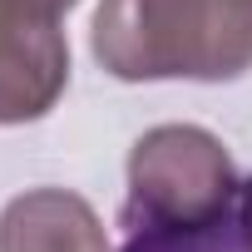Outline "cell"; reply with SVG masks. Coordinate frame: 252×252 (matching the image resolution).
<instances>
[{"label": "cell", "instance_id": "obj_1", "mask_svg": "<svg viewBox=\"0 0 252 252\" xmlns=\"http://www.w3.org/2000/svg\"><path fill=\"white\" fill-rule=\"evenodd\" d=\"M89 50L124 84H222L252 69V0H99Z\"/></svg>", "mask_w": 252, "mask_h": 252}, {"label": "cell", "instance_id": "obj_3", "mask_svg": "<svg viewBox=\"0 0 252 252\" xmlns=\"http://www.w3.org/2000/svg\"><path fill=\"white\" fill-rule=\"evenodd\" d=\"M69 84V40L50 0H0V124L45 119Z\"/></svg>", "mask_w": 252, "mask_h": 252}, {"label": "cell", "instance_id": "obj_4", "mask_svg": "<svg viewBox=\"0 0 252 252\" xmlns=\"http://www.w3.org/2000/svg\"><path fill=\"white\" fill-rule=\"evenodd\" d=\"M0 252H109V232L79 193L30 188L0 213Z\"/></svg>", "mask_w": 252, "mask_h": 252}, {"label": "cell", "instance_id": "obj_2", "mask_svg": "<svg viewBox=\"0 0 252 252\" xmlns=\"http://www.w3.org/2000/svg\"><path fill=\"white\" fill-rule=\"evenodd\" d=\"M237 168L218 134L198 124H158L129 154V198L124 232L154 222H198L232 203Z\"/></svg>", "mask_w": 252, "mask_h": 252}, {"label": "cell", "instance_id": "obj_6", "mask_svg": "<svg viewBox=\"0 0 252 252\" xmlns=\"http://www.w3.org/2000/svg\"><path fill=\"white\" fill-rule=\"evenodd\" d=\"M50 5H55V10L64 15V10H74V5H79V0H50Z\"/></svg>", "mask_w": 252, "mask_h": 252}, {"label": "cell", "instance_id": "obj_5", "mask_svg": "<svg viewBox=\"0 0 252 252\" xmlns=\"http://www.w3.org/2000/svg\"><path fill=\"white\" fill-rule=\"evenodd\" d=\"M124 252H252V178H242L232 203L213 218L129 227Z\"/></svg>", "mask_w": 252, "mask_h": 252}]
</instances>
